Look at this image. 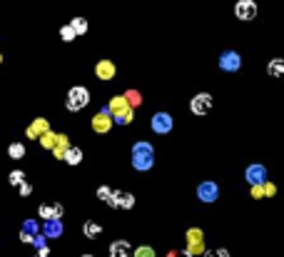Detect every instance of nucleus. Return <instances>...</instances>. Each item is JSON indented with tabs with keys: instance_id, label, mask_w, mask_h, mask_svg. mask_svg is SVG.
Segmentation results:
<instances>
[{
	"instance_id": "obj_1",
	"label": "nucleus",
	"mask_w": 284,
	"mask_h": 257,
	"mask_svg": "<svg viewBox=\"0 0 284 257\" xmlns=\"http://www.w3.org/2000/svg\"><path fill=\"white\" fill-rule=\"evenodd\" d=\"M108 113L113 117V122H117V125H130L135 120V108L127 105L125 95H115L113 100L108 103Z\"/></svg>"
},
{
	"instance_id": "obj_2",
	"label": "nucleus",
	"mask_w": 284,
	"mask_h": 257,
	"mask_svg": "<svg viewBox=\"0 0 284 257\" xmlns=\"http://www.w3.org/2000/svg\"><path fill=\"white\" fill-rule=\"evenodd\" d=\"M152 165H155V147L145 140L132 145V168L140 172H147Z\"/></svg>"
},
{
	"instance_id": "obj_3",
	"label": "nucleus",
	"mask_w": 284,
	"mask_h": 257,
	"mask_svg": "<svg viewBox=\"0 0 284 257\" xmlns=\"http://www.w3.org/2000/svg\"><path fill=\"white\" fill-rule=\"evenodd\" d=\"M87 103H90V90L83 85H75L70 87V92H67V110H73V113H78V110H83L87 108Z\"/></svg>"
},
{
	"instance_id": "obj_4",
	"label": "nucleus",
	"mask_w": 284,
	"mask_h": 257,
	"mask_svg": "<svg viewBox=\"0 0 284 257\" xmlns=\"http://www.w3.org/2000/svg\"><path fill=\"white\" fill-rule=\"evenodd\" d=\"M150 125H152V133L155 135H167V133H172V127H174V120H172L170 113H155Z\"/></svg>"
},
{
	"instance_id": "obj_5",
	"label": "nucleus",
	"mask_w": 284,
	"mask_h": 257,
	"mask_svg": "<svg viewBox=\"0 0 284 257\" xmlns=\"http://www.w3.org/2000/svg\"><path fill=\"white\" fill-rule=\"evenodd\" d=\"M108 205L110 207H120V210H130L132 205H135V195L132 192H122V190H110V195H108Z\"/></svg>"
},
{
	"instance_id": "obj_6",
	"label": "nucleus",
	"mask_w": 284,
	"mask_h": 257,
	"mask_svg": "<svg viewBox=\"0 0 284 257\" xmlns=\"http://www.w3.org/2000/svg\"><path fill=\"white\" fill-rule=\"evenodd\" d=\"M212 105H215V100H212V95L209 92H199L192 98V103H190V110L195 115H207L212 110Z\"/></svg>"
},
{
	"instance_id": "obj_7",
	"label": "nucleus",
	"mask_w": 284,
	"mask_h": 257,
	"mask_svg": "<svg viewBox=\"0 0 284 257\" xmlns=\"http://www.w3.org/2000/svg\"><path fill=\"white\" fill-rule=\"evenodd\" d=\"M220 68H222L225 73H237V70L242 68V57H239V53L225 50V53L220 55Z\"/></svg>"
},
{
	"instance_id": "obj_8",
	"label": "nucleus",
	"mask_w": 284,
	"mask_h": 257,
	"mask_svg": "<svg viewBox=\"0 0 284 257\" xmlns=\"http://www.w3.org/2000/svg\"><path fill=\"white\" fill-rule=\"evenodd\" d=\"M110 127H113V117L108 113V108H102L100 113L92 117V130L97 135H105V133H110Z\"/></svg>"
},
{
	"instance_id": "obj_9",
	"label": "nucleus",
	"mask_w": 284,
	"mask_h": 257,
	"mask_svg": "<svg viewBox=\"0 0 284 257\" xmlns=\"http://www.w3.org/2000/svg\"><path fill=\"white\" fill-rule=\"evenodd\" d=\"M234 15L239 20H255L257 18V3L255 0H239L234 5Z\"/></svg>"
},
{
	"instance_id": "obj_10",
	"label": "nucleus",
	"mask_w": 284,
	"mask_h": 257,
	"mask_svg": "<svg viewBox=\"0 0 284 257\" xmlns=\"http://www.w3.org/2000/svg\"><path fill=\"white\" fill-rule=\"evenodd\" d=\"M197 198L202 202H215L217 198H220V187H217V182H212V180H207V182H199Z\"/></svg>"
},
{
	"instance_id": "obj_11",
	"label": "nucleus",
	"mask_w": 284,
	"mask_h": 257,
	"mask_svg": "<svg viewBox=\"0 0 284 257\" xmlns=\"http://www.w3.org/2000/svg\"><path fill=\"white\" fill-rule=\"evenodd\" d=\"M244 180H247L250 185H262V182L267 180V168H264V165H259V163L250 165V168L244 170Z\"/></svg>"
},
{
	"instance_id": "obj_12",
	"label": "nucleus",
	"mask_w": 284,
	"mask_h": 257,
	"mask_svg": "<svg viewBox=\"0 0 284 257\" xmlns=\"http://www.w3.org/2000/svg\"><path fill=\"white\" fill-rule=\"evenodd\" d=\"M38 212H40V217H43V220H60V217H62V212H65V207H62L60 202H50V205H45V202H43V205L38 207Z\"/></svg>"
},
{
	"instance_id": "obj_13",
	"label": "nucleus",
	"mask_w": 284,
	"mask_h": 257,
	"mask_svg": "<svg viewBox=\"0 0 284 257\" xmlns=\"http://www.w3.org/2000/svg\"><path fill=\"white\" fill-rule=\"evenodd\" d=\"M95 75H97L100 80H113L115 78V62L113 60H100V62L95 65Z\"/></svg>"
},
{
	"instance_id": "obj_14",
	"label": "nucleus",
	"mask_w": 284,
	"mask_h": 257,
	"mask_svg": "<svg viewBox=\"0 0 284 257\" xmlns=\"http://www.w3.org/2000/svg\"><path fill=\"white\" fill-rule=\"evenodd\" d=\"M38 232H40L38 220H25V222H23V230H20V242L30 245V242H32V237H35Z\"/></svg>"
},
{
	"instance_id": "obj_15",
	"label": "nucleus",
	"mask_w": 284,
	"mask_h": 257,
	"mask_svg": "<svg viewBox=\"0 0 284 257\" xmlns=\"http://www.w3.org/2000/svg\"><path fill=\"white\" fill-rule=\"evenodd\" d=\"M45 130H50V122L45 120V117H38V120H32L30 122V127H28V138L30 140H38Z\"/></svg>"
},
{
	"instance_id": "obj_16",
	"label": "nucleus",
	"mask_w": 284,
	"mask_h": 257,
	"mask_svg": "<svg viewBox=\"0 0 284 257\" xmlns=\"http://www.w3.org/2000/svg\"><path fill=\"white\" fill-rule=\"evenodd\" d=\"M132 255V247L127 240H117L110 245V257H130Z\"/></svg>"
},
{
	"instance_id": "obj_17",
	"label": "nucleus",
	"mask_w": 284,
	"mask_h": 257,
	"mask_svg": "<svg viewBox=\"0 0 284 257\" xmlns=\"http://www.w3.org/2000/svg\"><path fill=\"white\" fill-rule=\"evenodd\" d=\"M40 232H43L45 237L55 240V237L62 235V222H60V220H45V228H40Z\"/></svg>"
},
{
	"instance_id": "obj_18",
	"label": "nucleus",
	"mask_w": 284,
	"mask_h": 257,
	"mask_svg": "<svg viewBox=\"0 0 284 257\" xmlns=\"http://www.w3.org/2000/svg\"><path fill=\"white\" fill-rule=\"evenodd\" d=\"M67 147H70V138H67V135H60V133H57L55 145H53V150H50V152L55 155L57 160H62V157H65V150H67Z\"/></svg>"
},
{
	"instance_id": "obj_19",
	"label": "nucleus",
	"mask_w": 284,
	"mask_h": 257,
	"mask_svg": "<svg viewBox=\"0 0 284 257\" xmlns=\"http://www.w3.org/2000/svg\"><path fill=\"white\" fill-rule=\"evenodd\" d=\"M62 160H65L67 165H80V163H83V150L70 145V147L65 150V157H62Z\"/></svg>"
},
{
	"instance_id": "obj_20",
	"label": "nucleus",
	"mask_w": 284,
	"mask_h": 257,
	"mask_svg": "<svg viewBox=\"0 0 284 257\" xmlns=\"http://www.w3.org/2000/svg\"><path fill=\"white\" fill-rule=\"evenodd\" d=\"M267 73H269L272 78H282V75H284V60H282V57H274V60H269V68H267Z\"/></svg>"
},
{
	"instance_id": "obj_21",
	"label": "nucleus",
	"mask_w": 284,
	"mask_h": 257,
	"mask_svg": "<svg viewBox=\"0 0 284 257\" xmlns=\"http://www.w3.org/2000/svg\"><path fill=\"white\" fill-rule=\"evenodd\" d=\"M83 232H85L87 240H95V237H100V232H102V228L95 222V220H87L85 225H83Z\"/></svg>"
},
{
	"instance_id": "obj_22",
	"label": "nucleus",
	"mask_w": 284,
	"mask_h": 257,
	"mask_svg": "<svg viewBox=\"0 0 284 257\" xmlns=\"http://www.w3.org/2000/svg\"><path fill=\"white\" fill-rule=\"evenodd\" d=\"M55 138H57V133H53V130H45L40 138H38V143L43 145L45 150H53V145H55Z\"/></svg>"
},
{
	"instance_id": "obj_23",
	"label": "nucleus",
	"mask_w": 284,
	"mask_h": 257,
	"mask_svg": "<svg viewBox=\"0 0 284 257\" xmlns=\"http://www.w3.org/2000/svg\"><path fill=\"white\" fill-rule=\"evenodd\" d=\"M204 250H207L204 242H187V252H185V255L187 257H202Z\"/></svg>"
},
{
	"instance_id": "obj_24",
	"label": "nucleus",
	"mask_w": 284,
	"mask_h": 257,
	"mask_svg": "<svg viewBox=\"0 0 284 257\" xmlns=\"http://www.w3.org/2000/svg\"><path fill=\"white\" fill-rule=\"evenodd\" d=\"M70 28L75 30V35H85V33H87V20H85V18H73Z\"/></svg>"
},
{
	"instance_id": "obj_25",
	"label": "nucleus",
	"mask_w": 284,
	"mask_h": 257,
	"mask_svg": "<svg viewBox=\"0 0 284 257\" xmlns=\"http://www.w3.org/2000/svg\"><path fill=\"white\" fill-rule=\"evenodd\" d=\"M8 152H10V157H13V160H20V157L25 155V145L23 143H13L10 147H8Z\"/></svg>"
},
{
	"instance_id": "obj_26",
	"label": "nucleus",
	"mask_w": 284,
	"mask_h": 257,
	"mask_svg": "<svg viewBox=\"0 0 284 257\" xmlns=\"http://www.w3.org/2000/svg\"><path fill=\"white\" fill-rule=\"evenodd\" d=\"M187 242H204V232L199 228H190L187 230Z\"/></svg>"
},
{
	"instance_id": "obj_27",
	"label": "nucleus",
	"mask_w": 284,
	"mask_h": 257,
	"mask_svg": "<svg viewBox=\"0 0 284 257\" xmlns=\"http://www.w3.org/2000/svg\"><path fill=\"white\" fill-rule=\"evenodd\" d=\"M130 257H157V255H155V250L150 245H142V247H135Z\"/></svg>"
},
{
	"instance_id": "obj_28",
	"label": "nucleus",
	"mask_w": 284,
	"mask_h": 257,
	"mask_svg": "<svg viewBox=\"0 0 284 257\" xmlns=\"http://www.w3.org/2000/svg\"><path fill=\"white\" fill-rule=\"evenodd\" d=\"M125 100H127V105H130V108H137V105H140V92H137V90H127V92H125Z\"/></svg>"
},
{
	"instance_id": "obj_29",
	"label": "nucleus",
	"mask_w": 284,
	"mask_h": 257,
	"mask_svg": "<svg viewBox=\"0 0 284 257\" xmlns=\"http://www.w3.org/2000/svg\"><path fill=\"white\" fill-rule=\"evenodd\" d=\"M262 195H264V198H274V195H277V185L269 182V180H264V182H262Z\"/></svg>"
},
{
	"instance_id": "obj_30",
	"label": "nucleus",
	"mask_w": 284,
	"mask_h": 257,
	"mask_svg": "<svg viewBox=\"0 0 284 257\" xmlns=\"http://www.w3.org/2000/svg\"><path fill=\"white\" fill-rule=\"evenodd\" d=\"M60 38H62L65 43H70V40H75L78 35H75V30L70 28V25H62V28H60Z\"/></svg>"
},
{
	"instance_id": "obj_31",
	"label": "nucleus",
	"mask_w": 284,
	"mask_h": 257,
	"mask_svg": "<svg viewBox=\"0 0 284 257\" xmlns=\"http://www.w3.org/2000/svg\"><path fill=\"white\" fill-rule=\"evenodd\" d=\"M23 180H25V172L23 170H13L10 172V185H15V187H18Z\"/></svg>"
},
{
	"instance_id": "obj_32",
	"label": "nucleus",
	"mask_w": 284,
	"mask_h": 257,
	"mask_svg": "<svg viewBox=\"0 0 284 257\" xmlns=\"http://www.w3.org/2000/svg\"><path fill=\"white\" fill-rule=\"evenodd\" d=\"M18 192H20L23 198H28V195H32V185H30L28 180H23V182L18 185Z\"/></svg>"
},
{
	"instance_id": "obj_33",
	"label": "nucleus",
	"mask_w": 284,
	"mask_h": 257,
	"mask_svg": "<svg viewBox=\"0 0 284 257\" xmlns=\"http://www.w3.org/2000/svg\"><path fill=\"white\" fill-rule=\"evenodd\" d=\"M202 257H229L227 250H204Z\"/></svg>"
},
{
	"instance_id": "obj_34",
	"label": "nucleus",
	"mask_w": 284,
	"mask_h": 257,
	"mask_svg": "<svg viewBox=\"0 0 284 257\" xmlns=\"http://www.w3.org/2000/svg\"><path fill=\"white\" fill-rule=\"evenodd\" d=\"M110 190H113V187H108V185H102V187H97V198H100V200H108V195H110Z\"/></svg>"
},
{
	"instance_id": "obj_35",
	"label": "nucleus",
	"mask_w": 284,
	"mask_h": 257,
	"mask_svg": "<svg viewBox=\"0 0 284 257\" xmlns=\"http://www.w3.org/2000/svg\"><path fill=\"white\" fill-rule=\"evenodd\" d=\"M252 198H257V200L264 198V195H262V185H252Z\"/></svg>"
},
{
	"instance_id": "obj_36",
	"label": "nucleus",
	"mask_w": 284,
	"mask_h": 257,
	"mask_svg": "<svg viewBox=\"0 0 284 257\" xmlns=\"http://www.w3.org/2000/svg\"><path fill=\"white\" fill-rule=\"evenodd\" d=\"M50 255V250L48 247H40V250H35V257H48Z\"/></svg>"
},
{
	"instance_id": "obj_37",
	"label": "nucleus",
	"mask_w": 284,
	"mask_h": 257,
	"mask_svg": "<svg viewBox=\"0 0 284 257\" xmlns=\"http://www.w3.org/2000/svg\"><path fill=\"white\" fill-rule=\"evenodd\" d=\"M167 257H180V252H177V250H172V252H170Z\"/></svg>"
},
{
	"instance_id": "obj_38",
	"label": "nucleus",
	"mask_w": 284,
	"mask_h": 257,
	"mask_svg": "<svg viewBox=\"0 0 284 257\" xmlns=\"http://www.w3.org/2000/svg\"><path fill=\"white\" fill-rule=\"evenodd\" d=\"M83 257H92V255H83Z\"/></svg>"
},
{
	"instance_id": "obj_39",
	"label": "nucleus",
	"mask_w": 284,
	"mask_h": 257,
	"mask_svg": "<svg viewBox=\"0 0 284 257\" xmlns=\"http://www.w3.org/2000/svg\"><path fill=\"white\" fill-rule=\"evenodd\" d=\"M0 60H3V57H0Z\"/></svg>"
}]
</instances>
